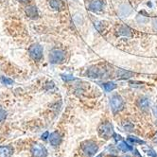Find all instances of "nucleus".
Wrapping results in <instances>:
<instances>
[{"label": "nucleus", "instance_id": "nucleus-15", "mask_svg": "<svg viewBox=\"0 0 157 157\" xmlns=\"http://www.w3.org/2000/svg\"><path fill=\"white\" fill-rule=\"evenodd\" d=\"M118 35H121V36H126V37H129L132 35V30L129 27L127 26H121L119 27L118 29Z\"/></svg>", "mask_w": 157, "mask_h": 157}, {"label": "nucleus", "instance_id": "nucleus-24", "mask_svg": "<svg viewBox=\"0 0 157 157\" xmlns=\"http://www.w3.org/2000/svg\"><path fill=\"white\" fill-rule=\"evenodd\" d=\"M6 117H7V112L1 106H0V122L5 120Z\"/></svg>", "mask_w": 157, "mask_h": 157}, {"label": "nucleus", "instance_id": "nucleus-14", "mask_svg": "<svg viewBox=\"0 0 157 157\" xmlns=\"http://www.w3.org/2000/svg\"><path fill=\"white\" fill-rule=\"evenodd\" d=\"M133 75L132 72L129 71V70H125V69H121L118 68L117 71V76L118 78H129Z\"/></svg>", "mask_w": 157, "mask_h": 157}, {"label": "nucleus", "instance_id": "nucleus-25", "mask_svg": "<svg viewBox=\"0 0 157 157\" xmlns=\"http://www.w3.org/2000/svg\"><path fill=\"white\" fill-rule=\"evenodd\" d=\"M152 27H153V29L157 31V18H154L152 20Z\"/></svg>", "mask_w": 157, "mask_h": 157}, {"label": "nucleus", "instance_id": "nucleus-17", "mask_svg": "<svg viewBox=\"0 0 157 157\" xmlns=\"http://www.w3.org/2000/svg\"><path fill=\"white\" fill-rule=\"evenodd\" d=\"M50 7L54 10H61L63 8V2L61 0H50Z\"/></svg>", "mask_w": 157, "mask_h": 157}, {"label": "nucleus", "instance_id": "nucleus-1", "mask_svg": "<svg viewBox=\"0 0 157 157\" xmlns=\"http://www.w3.org/2000/svg\"><path fill=\"white\" fill-rule=\"evenodd\" d=\"M65 60V52L59 48H54L49 53V62L53 64L62 63Z\"/></svg>", "mask_w": 157, "mask_h": 157}, {"label": "nucleus", "instance_id": "nucleus-8", "mask_svg": "<svg viewBox=\"0 0 157 157\" xmlns=\"http://www.w3.org/2000/svg\"><path fill=\"white\" fill-rule=\"evenodd\" d=\"M117 12H118V14H119V16H120L121 18H124V17L129 16V15L132 13V8L130 7V5L124 3V4H121V5L118 7V10H117Z\"/></svg>", "mask_w": 157, "mask_h": 157}, {"label": "nucleus", "instance_id": "nucleus-4", "mask_svg": "<svg viewBox=\"0 0 157 157\" xmlns=\"http://www.w3.org/2000/svg\"><path fill=\"white\" fill-rule=\"evenodd\" d=\"M110 103H111V108L114 113L121 111L123 107H124V101H123L122 98L119 95H114L112 97Z\"/></svg>", "mask_w": 157, "mask_h": 157}, {"label": "nucleus", "instance_id": "nucleus-29", "mask_svg": "<svg viewBox=\"0 0 157 157\" xmlns=\"http://www.w3.org/2000/svg\"><path fill=\"white\" fill-rule=\"evenodd\" d=\"M154 111H155V113H156V115H157V107L155 108V110H154Z\"/></svg>", "mask_w": 157, "mask_h": 157}, {"label": "nucleus", "instance_id": "nucleus-26", "mask_svg": "<svg viewBox=\"0 0 157 157\" xmlns=\"http://www.w3.org/2000/svg\"><path fill=\"white\" fill-rule=\"evenodd\" d=\"M48 136V132H44V133L43 134V136H42V138H43V139H47Z\"/></svg>", "mask_w": 157, "mask_h": 157}, {"label": "nucleus", "instance_id": "nucleus-22", "mask_svg": "<svg viewBox=\"0 0 157 157\" xmlns=\"http://www.w3.org/2000/svg\"><path fill=\"white\" fill-rule=\"evenodd\" d=\"M74 22L76 24H82V22H83V19H82V14H80V13H77V14H75V16H74Z\"/></svg>", "mask_w": 157, "mask_h": 157}, {"label": "nucleus", "instance_id": "nucleus-16", "mask_svg": "<svg viewBox=\"0 0 157 157\" xmlns=\"http://www.w3.org/2000/svg\"><path fill=\"white\" fill-rule=\"evenodd\" d=\"M103 88L106 92H112L117 88V84L113 82H108L103 83Z\"/></svg>", "mask_w": 157, "mask_h": 157}, {"label": "nucleus", "instance_id": "nucleus-2", "mask_svg": "<svg viewBox=\"0 0 157 157\" xmlns=\"http://www.w3.org/2000/svg\"><path fill=\"white\" fill-rule=\"evenodd\" d=\"M99 136L104 139H109L114 134V128L110 122H104L98 128Z\"/></svg>", "mask_w": 157, "mask_h": 157}, {"label": "nucleus", "instance_id": "nucleus-3", "mask_svg": "<svg viewBox=\"0 0 157 157\" xmlns=\"http://www.w3.org/2000/svg\"><path fill=\"white\" fill-rule=\"evenodd\" d=\"M29 54L34 61H40L43 57V47L39 44H33L29 48Z\"/></svg>", "mask_w": 157, "mask_h": 157}, {"label": "nucleus", "instance_id": "nucleus-6", "mask_svg": "<svg viewBox=\"0 0 157 157\" xmlns=\"http://www.w3.org/2000/svg\"><path fill=\"white\" fill-rule=\"evenodd\" d=\"M30 152L33 157H47L48 155L46 148L40 144H33L30 148Z\"/></svg>", "mask_w": 157, "mask_h": 157}, {"label": "nucleus", "instance_id": "nucleus-11", "mask_svg": "<svg viewBox=\"0 0 157 157\" xmlns=\"http://www.w3.org/2000/svg\"><path fill=\"white\" fill-rule=\"evenodd\" d=\"M49 142L50 144L53 146V147H56V146H58L61 144L62 142V137L60 136V133L57 132H54L50 134L49 136Z\"/></svg>", "mask_w": 157, "mask_h": 157}, {"label": "nucleus", "instance_id": "nucleus-5", "mask_svg": "<svg viewBox=\"0 0 157 157\" xmlns=\"http://www.w3.org/2000/svg\"><path fill=\"white\" fill-rule=\"evenodd\" d=\"M98 145L93 141H86L85 143L82 144V151L87 157L94 155L98 151Z\"/></svg>", "mask_w": 157, "mask_h": 157}, {"label": "nucleus", "instance_id": "nucleus-28", "mask_svg": "<svg viewBox=\"0 0 157 157\" xmlns=\"http://www.w3.org/2000/svg\"><path fill=\"white\" fill-rule=\"evenodd\" d=\"M153 141L157 144V132H156V136H155V137H154V139H153Z\"/></svg>", "mask_w": 157, "mask_h": 157}, {"label": "nucleus", "instance_id": "nucleus-18", "mask_svg": "<svg viewBox=\"0 0 157 157\" xmlns=\"http://www.w3.org/2000/svg\"><path fill=\"white\" fill-rule=\"evenodd\" d=\"M118 147L121 151H123L124 152H128V151H132V147L130 145H128L125 141H121L120 143H118Z\"/></svg>", "mask_w": 157, "mask_h": 157}, {"label": "nucleus", "instance_id": "nucleus-12", "mask_svg": "<svg viewBox=\"0 0 157 157\" xmlns=\"http://www.w3.org/2000/svg\"><path fill=\"white\" fill-rule=\"evenodd\" d=\"M26 14L31 18V19H36L39 16V13H38V10L35 6H29L26 9Z\"/></svg>", "mask_w": 157, "mask_h": 157}, {"label": "nucleus", "instance_id": "nucleus-10", "mask_svg": "<svg viewBox=\"0 0 157 157\" xmlns=\"http://www.w3.org/2000/svg\"><path fill=\"white\" fill-rule=\"evenodd\" d=\"M13 154V148L12 146H3L0 147V157H12Z\"/></svg>", "mask_w": 157, "mask_h": 157}, {"label": "nucleus", "instance_id": "nucleus-21", "mask_svg": "<svg viewBox=\"0 0 157 157\" xmlns=\"http://www.w3.org/2000/svg\"><path fill=\"white\" fill-rule=\"evenodd\" d=\"M0 82H1L3 84H6V85H12L13 83V81L12 78H9L7 77H1L0 78Z\"/></svg>", "mask_w": 157, "mask_h": 157}, {"label": "nucleus", "instance_id": "nucleus-19", "mask_svg": "<svg viewBox=\"0 0 157 157\" xmlns=\"http://www.w3.org/2000/svg\"><path fill=\"white\" fill-rule=\"evenodd\" d=\"M136 21L138 22V23H140V24H146V23H148V22H149V18L147 17V15L143 16L141 13H139L136 16Z\"/></svg>", "mask_w": 157, "mask_h": 157}, {"label": "nucleus", "instance_id": "nucleus-13", "mask_svg": "<svg viewBox=\"0 0 157 157\" xmlns=\"http://www.w3.org/2000/svg\"><path fill=\"white\" fill-rule=\"evenodd\" d=\"M137 105L141 110H147L150 107V99L146 97H141L137 100Z\"/></svg>", "mask_w": 157, "mask_h": 157}, {"label": "nucleus", "instance_id": "nucleus-27", "mask_svg": "<svg viewBox=\"0 0 157 157\" xmlns=\"http://www.w3.org/2000/svg\"><path fill=\"white\" fill-rule=\"evenodd\" d=\"M20 2H22V3H28V2H29L30 0H19Z\"/></svg>", "mask_w": 157, "mask_h": 157}, {"label": "nucleus", "instance_id": "nucleus-23", "mask_svg": "<svg viewBox=\"0 0 157 157\" xmlns=\"http://www.w3.org/2000/svg\"><path fill=\"white\" fill-rule=\"evenodd\" d=\"M62 78L64 81V82H71V81H74L75 78L71 75H66V74H62Z\"/></svg>", "mask_w": 157, "mask_h": 157}, {"label": "nucleus", "instance_id": "nucleus-20", "mask_svg": "<svg viewBox=\"0 0 157 157\" xmlns=\"http://www.w3.org/2000/svg\"><path fill=\"white\" fill-rule=\"evenodd\" d=\"M127 140L132 144H144V141H142L141 139H139L136 136H129Z\"/></svg>", "mask_w": 157, "mask_h": 157}, {"label": "nucleus", "instance_id": "nucleus-7", "mask_svg": "<svg viewBox=\"0 0 157 157\" xmlns=\"http://www.w3.org/2000/svg\"><path fill=\"white\" fill-rule=\"evenodd\" d=\"M86 75L91 78H98L103 77L104 71L103 69H101L100 67L97 65H91L90 67H88V69L86 70Z\"/></svg>", "mask_w": 157, "mask_h": 157}, {"label": "nucleus", "instance_id": "nucleus-30", "mask_svg": "<svg viewBox=\"0 0 157 157\" xmlns=\"http://www.w3.org/2000/svg\"><path fill=\"white\" fill-rule=\"evenodd\" d=\"M125 157H130V156H128V155H127V156H125Z\"/></svg>", "mask_w": 157, "mask_h": 157}, {"label": "nucleus", "instance_id": "nucleus-9", "mask_svg": "<svg viewBox=\"0 0 157 157\" xmlns=\"http://www.w3.org/2000/svg\"><path fill=\"white\" fill-rule=\"evenodd\" d=\"M102 7H103V3L101 0H92L90 4H89V10L94 13L101 10Z\"/></svg>", "mask_w": 157, "mask_h": 157}]
</instances>
